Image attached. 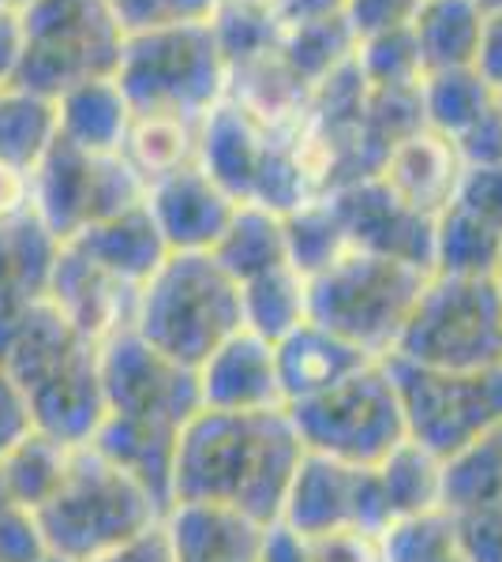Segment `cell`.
I'll return each instance as SVG.
<instances>
[{
  "mask_svg": "<svg viewBox=\"0 0 502 562\" xmlns=\"http://www.w3.org/2000/svg\"><path fill=\"white\" fill-rule=\"evenodd\" d=\"M450 514V510H446ZM472 562H502V510H458L450 514Z\"/></svg>",
  "mask_w": 502,
  "mask_h": 562,
  "instance_id": "obj_39",
  "label": "cell"
},
{
  "mask_svg": "<svg viewBox=\"0 0 502 562\" xmlns=\"http://www.w3.org/2000/svg\"><path fill=\"white\" fill-rule=\"evenodd\" d=\"M199 143H203V121H196V116L132 113V124H127V135L121 143V158L140 177V184L150 188L154 180L196 166Z\"/></svg>",
  "mask_w": 502,
  "mask_h": 562,
  "instance_id": "obj_24",
  "label": "cell"
},
{
  "mask_svg": "<svg viewBox=\"0 0 502 562\" xmlns=\"http://www.w3.org/2000/svg\"><path fill=\"white\" fill-rule=\"evenodd\" d=\"M199 402L214 413H267L286 409L278 357L267 338L241 330L196 368Z\"/></svg>",
  "mask_w": 502,
  "mask_h": 562,
  "instance_id": "obj_17",
  "label": "cell"
},
{
  "mask_svg": "<svg viewBox=\"0 0 502 562\" xmlns=\"http://www.w3.org/2000/svg\"><path fill=\"white\" fill-rule=\"evenodd\" d=\"M124 34H150L169 26L214 23L217 0H109Z\"/></svg>",
  "mask_w": 502,
  "mask_h": 562,
  "instance_id": "obj_36",
  "label": "cell"
},
{
  "mask_svg": "<svg viewBox=\"0 0 502 562\" xmlns=\"http://www.w3.org/2000/svg\"><path fill=\"white\" fill-rule=\"evenodd\" d=\"M23 60L12 90L57 102L64 90L113 79L124 53V26L109 0H31L20 8Z\"/></svg>",
  "mask_w": 502,
  "mask_h": 562,
  "instance_id": "obj_5",
  "label": "cell"
},
{
  "mask_svg": "<svg viewBox=\"0 0 502 562\" xmlns=\"http://www.w3.org/2000/svg\"><path fill=\"white\" fill-rule=\"evenodd\" d=\"M90 562H172V548H169V537H166V525H154V529L140 532V537L116 543V548L102 551Z\"/></svg>",
  "mask_w": 502,
  "mask_h": 562,
  "instance_id": "obj_43",
  "label": "cell"
},
{
  "mask_svg": "<svg viewBox=\"0 0 502 562\" xmlns=\"http://www.w3.org/2000/svg\"><path fill=\"white\" fill-rule=\"evenodd\" d=\"M488 8L480 0H420L405 20L424 76L477 68Z\"/></svg>",
  "mask_w": 502,
  "mask_h": 562,
  "instance_id": "obj_21",
  "label": "cell"
},
{
  "mask_svg": "<svg viewBox=\"0 0 502 562\" xmlns=\"http://www.w3.org/2000/svg\"><path fill=\"white\" fill-rule=\"evenodd\" d=\"M26 435H34L31 405H26L23 390L0 371V461L12 454Z\"/></svg>",
  "mask_w": 502,
  "mask_h": 562,
  "instance_id": "obj_41",
  "label": "cell"
},
{
  "mask_svg": "<svg viewBox=\"0 0 502 562\" xmlns=\"http://www.w3.org/2000/svg\"><path fill=\"white\" fill-rule=\"evenodd\" d=\"M477 71L502 94V8H491L488 23H483V42H480Z\"/></svg>",
  "mask_w": 502,
  "mask_h": 562,
  "instance_id": "obj_46",
  "label": "cell"
},
{
  "mask_svg": "<svg viewBox=\"0 0 502 562\" xmlns=\"http://www.w3.org/2000/svg\"><path fill=\"white\" fill-rule=\"evenodd\" d=\"M210 256L222 262L236 281H252L274 267H286L289 262L286 222L274 211L241 203Z\"/></svg>",
  "mask_w": 502,
  "mask_h": 562,
  "instance_id": "obj_26",
  "label": "cell"
},
{
  "mask_svg": "<svg viewBox=\"0 0 502 562\" xmlns=\"http://www.w3.org/2000/svg\"><path fill=\"white\" fill-rule=\"evenodd\" d=\"M376 177L401 203L435 222L458 199L465 161L446 135L432 128H416L387 150Z\"/></svg>",
  "mask_w": 502,
  "mask_h": 562,
  "instance_id": "obj_18",
  "label": "cell"
},
{
  "mask_svg": "<svg viewBox=\"0 0 502 562\" xmlns=\"http://www.w3.org/2000/svg\"><path fill=\"white\" fill-rule=\"evenodd\" d=\"M8 4H12L15 12H20V8H23V4H31V0H8Z\"/></svg>",
  "mask_w": 502,
  "mask_h": 562,
  "instance_id": "obj_53",
  "label": "cell"
},
{
  "mask_svg": "<svg viewBox=\"0 0 502 562\" xmlns=\"http://www.w3.org/2000/svg\"><path fill=\"white\" fill-rule=\"evenodd\" d=\"M225 102L274 135H297L312 113V87L281 53V38L225 60Z\"/></svg>",
  "mask_w": 502,
  "mask_h": 562,
  "instance_id": "obj_15",
  "label": "cell"
},
{
  "mask_svg": "<svg viewBox=\"0 0 502 562\" xmlns=\"http://www.w3.org/2000/svg\"><path fill=\"white\" fill-rule=\"evenodd\" d=\"M143 206L169 251H214L241 203L196 161L180 173L154 180Z\"/></svg>",
  "mask_w": 502,
  "mask_h": 562,
  "instance_id": "obj_14",
  "label": "cell"
},
{
  "mask_svg": "<svg viewBox=\"0 0 502 562\" xmlns=\"http://www.w3.org/2000/svg\"><path fill=\"white\" fill-rule=\"evenodd\" d=\"M480 4H483V0H480Z\"/></svg>",
  "mask_w": 502,
  "mask_h": 562,
  "instance_id": "obj_56",
  "label": "cell"
},
{
  "mask_svg": "<svg viewBox=\"0 0 502 562\" xmlns=\"http://www.w3.org/2000/svg\"><path fill=\"white\" fill-rule=\"evenodd\" d=\"M274 357H278V379H281L286 405L323 394V390L337 386L342 379H349L353 371L371 364V357H364L356 346H349V341H342L337 334L323 330L315 323L297 326L289 338H281L274 346Z\"/></svg>",
  "mask_w": 502,
  "mask_h": 562,
  "instance_id": "obj_20",
  "label": "cell"
},
{
  "mask_svg": "<svg viewBox=\"0 0 502 562\" xmlns=\"http://www.w3.org/2000/svg\"><path fill=\"white\" fill-rule=\"evenodd\" d=\"M45 296L64 312V319L76 326L83 338L102 346L105 338L121 330H132L140 285H127L116 274H109L98 262L79 256L71 244H60L49 270Z\"/></svg>",
  "mask_w": 502,
  "mask_h": 562,
  "instance_id": "obj_16",
  "label": "cell"
},
{
  "mask_svg": "<svg viewBox=\"0 0 502 562\" xmlns=\"http://www.w3.org/2000/svg\"><path fill=\"white\" fill-rule=\"evenodd\" d=\"M491 281H495L499 293H502V251H499V262H495V274H491Z\"/></svg>",
  "mask_w": 502,
  "mask_h": 562,
  "instance_id": "obj_51",
  "label": "cell"
},
{
  "mask_svg": "<svg viewBox=\"0 0 502 562\" xmlns=\"http://www.w3.org/2000/svg\"><path fill=\"white\" fill-rule=\"evenodd\" d=\"M483 8H488V12L491 8H502V0H483Z\"/></svg>",
  "mask_w": 502,
  "mask_h": 562,
  "instance_id": "obj_52",
  "label": "cell"
},
{
  "mask_svg": "<svg viewBox=\"0 0 502 562\" xmlns=\"http://www.w3.org/2000/svg\"><path fill=\"white\" fill-rule=\"evenodd\" d=\"M263 562H308L304 540L293 537L286 525H270L267 543H263Z\"/></svg>",
  "mask_w": 502,
  "mask_h": 562,
  "instance_id": "obj_48",
  "label": "cell"
},
{
  "mask_svg": "<svg viewBox=\"0 0 502 562\" xmlns=\"http://www.w3.org/2000/svg\"><path fill=\"white\" fill-rule=\"evenodd\" d=\"M376 476L390 521L443 506V461L416 447L413 439H405L387 461H379Z\"/></svg>",
  "mask_w": 502,
  "mask_h": 562,
  "instance_id": "obj_31",
  "label": "cell"
},
{
  "mask_svg": "<svg viewBox=\"0 0 502 562\" xmlns=\"http://www.w3.org/2000/svg\"><path fill=\"white\" fill-rule=\"evenodd\" d=\"M31 214V169L0 158V225Z\"/></svg>",
  "mask_w": 502,
  "mask_h": 562,
  "instance_id": "obj_44",
  "label": "cell"
},
{
  "mask_svg": "<svg viewBox=\"0 0 502 562\" xmlns=\"http://www.w3.org/2000/svg\"><path fill=\"white\" fill-rule=\"evenodd\" d=\"M286 222V244H289V262L304 278H312L315 270H323L326 262L342 256L349 248L342 229V217H337L331 195L308 199L304 206H297L293 214L281 217Z\"/></svg>",
  "mask_w": 502,
  "mask_h": 562,
  "instance_id": "obj_35",
  "label": "cell"
},
{
  "mask_svg": "<svg viewBox=\"0 0 502 562\" xmlns=\"http://www.w3.org/2000/svg\"><path fill=\"white\" fill-rule=\"evenodd\" d=\"M334 203L349 248L376 251V256L405 259L432 270V237L435 222L416 214L382 184L379 177L349 180V184L326 192Z\"/></svg>",
  "mask_w": 502,
  "mask_h": 562,
  "instance_id": "obj_13",
  "label": "cell"
},
{
  "mask_svg": "<svg viewBox=\"0 0 502 562\" xmlns=\"http://www.w3.org/2000/svg\"><path fill=\"white\" fill-rule=\"evenodd\" d=\"M495 458H499V510H502V428L495 431Z\"/></svg>",
  "mask_w": 502,
  "mask_h": 562,
  "instance_id": "obj_50",
  "label": "cell"
},
{
  "mask_svg": "<svg viewBox=\"0 0 502 562\" xmlns=\"http://www.w3.org/2000/svg\"><path fill=\"white\" fill-rule=\"evenodd\" d=\"M45 543L38 521L23 503H15L12 492L0 480V562H42Z\"/></svg>",
  "mask_w": 502,
  "mask_h": 562,
  "instance_id": "obj_37",
  "label": "cell"
},
{
  "mask_svg": "<svg viewBox=\"0 0 502 562\" xmlns=\"http://www.w3.org/2000/svg\"><path fill=\"white\" fill-rule=\"evenodd\" d=\"M502 251V233L469 214L465 206L450 203L435 217L432 237V274L450 278H491Z\"/></svg>",
  "mask_w": 502,
  "mask_h": 562,
  "instance_id": "obj_29",
  "label": "cell"
},
{
  "mask_svg": "<svg viewBox=\"0 0 502 562\" xmlns=\"http://www.w3.org/2000/svg\"><path fill=\"white\" fill-rule=\"evenodd\" d=\"M432 270L376 251L345 248L308 278V323L337 334L371 360L394 352Z\"/></svg>",
  "mask_w": 502,
  "mask_h": 562,
  "instance_id": "obj_4",
  "label": "cell"
},
{
  "mask_svg": "<svg viewBox=\"0 0 502 562\" xmlns=\"http://www.w3.org/2000/svg\"><path fill=\"white\" fill-rule=\"evenodd\" d=\"M356 49H360V34H356V26L345 12L308 15V20H293L281 26V53L312 90L342 65H349Z\"/></svg>",
  "mask_w": 502,
  "mask_h": 562,
  "instance_id": "obj_27",
  "label": "cell"
},
{
  "mask_svg": "<svg viewBox=\"0 0 502 562\" xmlns=\"http://www.w3.org/2000/svg\"><path fill=\"white\" fill-rule=\"evenodd\" d=\"M323 12H345V0H289L281 26L293 20H308V15H323Z\"/></svg>",
  "mask_w": 502,
  "mask_h": 562,
  "instance_id": "obj_49",
  "label": "cell"
},
{
  "mask_svg": "<svg viewBox=\"0 0 502 562\" xmlns=\"http://www.w3.org/2000/svg\"><path fill=\"white\" fill-rule=\"evenodd\" d=\"M20 60H23V23L20 12L8 8V12H0V90L15 83Z\"/></svg>",
  "mask_w": 502,
  "mask_h": 562,
  "instance_id": "obj_45",
  "label": "cell"
},
{
  "mask_svg": "<svg viewBox=\"0 0 502 562\" xmlns=\"http://www.w3.org/2000/svg\"><path fill=\"white\" fill-rule=\"evenodd\" d=\"M420 0H345V15L356 26L360 38L379 31H390V26H401L413 15V8Z\"/></svg>",
  "mask_w": 502,
  "mask_h": 562,
  "instance_id": "obj_42",
  "label": "cell"
},
{
  "mask_svg": "<svg viewBox=\"0 0 502 562\" xmlns=\"http://www.w3.org/2000/svg\"><path fill=\"white\" fill-rule=\"evenodd\" d=\"M166 537L172 548V562H263L267 525L244 518L225 506L180 503L169 506Z\"/></svg>",
  "mask_w": 502,
  "mask_h": 562,
  "instance_id": "obj_19",
  "label": "cell"
},
{
  "mask_svg": "<svg viewBox=\"0 0 502 562\" xmlns=\"http://www.w3.org/2000/svg\"><path fill=\"white\" fill-rule=\"evenodd\" d=\"M304 454L286 409H199L177 439L169 506H225L270 529L281 521V506Z\"/></svg>",
  "mask_w": 502,
  "mask_h": 562,
  "instance_id": "obj_1",
  "label": "cell"
},
{
  "mask_svg": "<svg viewBox=\"0 0 502 562\" xmlns=\"http://www.w3.org/2000/svg\"><path fill=\"white\" fill-rule=\"evenodd\" d=\"M379 548L382 562H472L461 543L458 525L443 506L390 521L379 537Z\"/></svg>",
  "mask_w": 502,
  "mask_h": 562,
  "instance_id": "obj_33",
  "label": "cell"
},
{
  "mask_svg": "<svg viewBox=\"0 0 502 562\" xmlns=\"http://www.w3.org/2000/svg\"><path fill=\"white\" fill-rule=\"evenodd\" d=\"M98 371L109 420L180 435L203 409L196 371L161 357L135 330H121L98 346Z\"/></svg>",
  "mask_w": 502,
  "mask_h": 562,
  "instance_id": "obj_11",
  "label": "cell"
},
{
  "mask_svg": "<svg viewBox=\"0 0 502 562\" xmlns=\"http://www.w3.org/2000/svg\"><path fill=\"white\" fill-rule=\"evenodd\" d=\"M166 510L135 476L98 454L94 447H71L68 469L53 495L34 510L45 555L60 562H90L116 543L154 529Z\"/></svg>",
  "mask_w": 502,
  "mask_h": 562,
  "instance_id": "obj_3",
  "label": "cell"
},
{
  "mask_svg": "<svg viewBox=\"0 0 502 562\" xmlns=\"http://www.w3.org/2000/svg\"><path fill=\"white\" fill-rule=\"evenodd\" d=\"M53 109H57V139L68 147L83 154H121L127 124H132V105L116 76L64 90Z\"/></svg>",
  "mask_w": 502,
  "mask_h": 562,
  "instance_id": "obj_23",
  "label": "cell"
},
{
  "mask_svg": "<svg viewBox=\"0 0 502 562\" xmlns=\"http://www.w3.org/2000/svg\"><path fill=\"white\" fill-rule=\"evenodd\" d=\"M278 525H286L300 540L349 529L382 537V529L390 525V514L387 503H382L376 469L304 454L293 484H289Z\"/></svg>",
  "mask_w": 502,
  "mask_h": 562,
  "instance_id": "obj_12",
  "label": "cell"
},
{
  "mask_svg": "<svg viewBox=\"0 0 502 562\" xmlns=\"http://www.w3.org/2000/svg\"><path fill=\"white\" fill-rule=\"evenodd\" d=\"M454 203L502 233V161H495V166H465Z\"/></svg>",
  "mask_w": 502,
  "mask_h": 562,
  "instance_id": "obj_38",
  "label": "cell"
},
{
  "mask_svg": "<svg viewBox=\"0 0 502 562\" xmlns=\"http://www.w3.org/2000/svg\"><path fill=\"white\" fill-rule=\"evenodd\" d=\"M132 113H172L207 121L225 98V53L214 23L127 34L116 68Z\"/></svg>",
  "mask_w": 502,
  "mask_h": 562,
  "instance_id": "obj_6",
  "label": "cell"
},
{
  "mask_svg": "<svg viewBox=\"0 0 502 562\" xmlns=\"http://www.w3.org/2000/svg\"><path fill=\"white\" fill-rule=\"evenodd\" d=\"M390 357L420 368L480 371L502 364V293L491 278L432 274Z\"/></svg>",
  "mask_w": 502,
  "mask_h": 562,
  "instance_id": "obj_7",
  "label": "cell"
},
{
  "mask_svg": "<svg viewBox=\"0 0 502 562\" xmlns=\"http://www.w3.org/2000/svg\"><path fill=\"white\" fill-rule=\"evenodd\" d=\"M42 562H60V559H53V555H45V559H42Z\"/></svg>",
  "mask_w": 502,
  "mask_h": 562,
  "instance_id": "obj_55",
  "label": "cell"
},
{
  "mask_svg": "<svg viewBox=\"0 0 502 562\" xmlns=\"http://www.w3.org/2000/svg\"><path fill=\"white\" fill-rule=\"evenodd\" d=\"M241 307L244 330L278 346L297 326L308 323V278L293 262H286V267H274L252 281H241Z\"/></svg>",
  "mask_w": 502,
  "mask_h": 562,
  "instance_id": "obj_28",
  "label": "cell"
},
{
  "mask_svg": "<svg viewBox=\"0 0 502 562\" xmlns=\"http://www.w3.org/2000/svg\"><path fill=\"white\" fill-rule=\"evenodd\" d=\"M308 562H382V548L376 532H326V537L304 540Z\"/></svg>",
  "mask_w": 502,
  "mask_h": 562,
  "instance_id": "obj_40",
  "label": "cell"
},
{
  "mask_svg": "<svg viewBox=\"0 0 502 562\" xmlns=\"http://www.w3.org/2000/svg\"><path fill=\"white\" fill-rule=\"evenodd\" d=\"M64 244H71L79 256H87L90 262L109 270V274H116L121 281H127V285H140V289H143V281L158 270V262L169 256L166 240L154 229L143 203L109 217V222L90 225V229L76 233V237Z\"/></svg>",
  "mask_w": 502,
  "mask_h": 562,
  "instance_id": "obj_22",
  "label": "cell"
},
{
  "mask_svg": "<svg viewBox=\"0 0 502 562\" xmlns=\"http://www.w3.org/2000/svg\"><path fill=\"white\" fill-rule=\"evenodd\" d=\"M132 330L161 357L196 371L244 330L241 281L210 251H169L143 281Z\"/></svg>",
  "mask_w": 502,
  "mask_h": 562,
  "instance_id": "obj_2",
  "label": "cell"
},
{
  "mask_svg": "<svg viewBox=\"0 0 502 562\" xmlns=\"http://www.w3.org/2000/svg\"><path fill=\"white\" fill-rule=\"evenodd\" d=\"M398 390L405 435L439 461H450L502 428V364L480 371L420 368L382 360Z\"/></svg>",
  "mask_w": 502,
  "mask_h": 562,
  "instance_id": "obj_9",
  "label": "cell"
},
{
  "mask_svg": "<svg viewBox=\"0 0 502 562\" xmlns=\"http://www.w3.org/2000/svg\"><path fill=\"white\" fill-rule=\"evenodd\" d=\"M68 458H71V447L34 431L0 461V480H4V487L12 492L15 503H23L26 510L34 514L45 498L53 495V487L60 484L64 469H68Z\"/></svg>",
  "mask_w": 502,
  "mask_h": 562,
  "instance_id": "obj_34",
  "label": "cell"
},
{
  "mask_svg": "<svg viewBox=\"0 0 502 562\" xmlns=\"http://www.w3.org/2000/svg\"><path fill=\"white\" fill-rule=\"evenodd\" d=\"M143 195L147 188L124 166L121 154H83L64 139H53L31 169V214L57 244L132 211Z\"/></svg>",
  "mask_w": 502,
  "mask_h": 562,
  "instance_id": "obj_10",
  "label": "cell"
},
{
  "mask_svg": "<svg viewBox=\"0 0 502 562\" xmlns=\"http://www.w3.org/2000/svg\"><path fill=\"white\" fill-rule=\"evenodd\" d=\"M57 139V109L49 98L26 90H0V158L34 169Z\"/></svg>",
  "mask_w": 502,
  "mask_h": 562,
  "instance_id": "obj_32",
  "label": "cell"
},
{
  "mask_svg": "<svg viewBox=\"0 0 502 562\" xmlns=\"http://www.w3.org/2000/svg\"><path fill=\"white\" fill-rule=\"evenodd\" d=\"M60 244L34 214L0 225V304L42 296Z\"/></svg>",
  "mask_w": 502,
  "mask_h": 562,
  "instance_id": "obj_30",
  "label": "cell"
},
{
  "mask_svg": "<svg viewBox=\"0 0 502 562\" xmlns=\"http://www.w3.org/2000/svg\"><path fill=\"white\" fill-rule=\"evenodd\" d=\"M495 109H499V90L477 68L435 71V76H424V83H420L424 128L446 135L450 143H461Z\"/></svg>",
  "mask_w": 502,
  "mask_h": 562,
  "instance_id": "obj_25",
  "label": "cell"
},
{
  "mask_svg": "<svg viewBox=\"0 0 502 562\" xmlns=\"http://www.w3.org/2000/svg\"><path fill=\"white\" fill-rule=\"evenodd\" d=\"M8 8H12V4H8V0H0V12H8Z\"/></svg>",
  "mask_w": 502,
  "mask_h": 562,
  "instance_id": "obj_54",
  "label": "cell"
},
{
  "mask_svg": "<svg viewBox=\"0 0 502 562\" xmlns=\"http://www.w3.org/2000/svg\"><path fill=\"white\" fill-rule=\"evenodd\" d=\"M289 0H217V15H244V20H286Z\"/></svg>",
  "mask_w": 502,
  "mask_h": 562,
  "instance_id": "obj_47",
  "label": "cell"
},
{
  "mask_svg": "<svg viewBox=\"0 0 502 562\" xmlns=\"http://www.w3.org/2000/svg\"><path fill=\"white\" fill-rule=\"evenodd\" d=\"M286 413L308 454L345 465L376 469L409 439L398 390L382 360L364 364L323 394L286 405Z\"/></svg>",
  "mask_w": 502,
  "mask_h": 562,
  "instance_id": "obj_8",
  "label": "cell"
}]
</instances>
